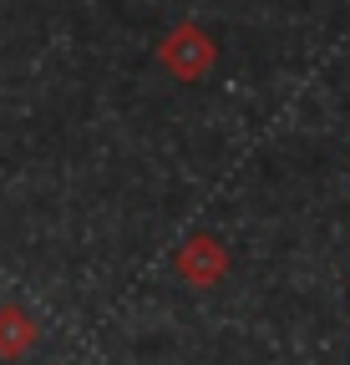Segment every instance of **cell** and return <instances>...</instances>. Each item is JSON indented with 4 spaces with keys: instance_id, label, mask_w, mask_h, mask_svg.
I'll return each instance as SVG.
<instances>
[{
    "instance_id": "1",
    "label": "cell",
    "mask_w": 350,
    "mask_h": 365,
    "mask_svg": "<svg viewBox=\"0 0 350 365\" xmlns=\"http://www.w3.org/2000/svg\"><path fill=\"white\" fill-rule=\"evenodd\" d=\"M31 345H36V319L21 304H0V355L21 360Z\"/></svg>"
},
{
    "instance_id": "2",
    "label": "cell",
    "mask_w": 350,
    "mask_h": 365,
    "mask_svg": "<svg viewBox=\"0 0 350 365\" xmlns=\"http://www.w3.org/2000/svg\"><path fill=\"white\" fill-rule=\"evenodd\" d=\"M218 269H224V254H218L213 239H188V249L178 254V274L193 279V284H213Z\"/></svg>"
}]
</instances>
